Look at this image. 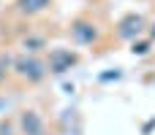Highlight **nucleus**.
<instances>
[{"instance_id":"20e7f679","label":"nucleus","mask_w":155,"mask_h":135,"mask_svg":"<svg viewBox=\"0 0 155 135\" xmlns=\"http://www.w3.org/2000/svg\"><path fill=\"white\" fill-rule=\"evenodd\" d=\"M5 73H8V60L3 57V51H0V81L5 78Z\"/></svg>"},{"instance_id":"f257e3e1","label":"nucleus","mask_w":155,"mask_h":135,"mask_svg":"<svg viewBox=\"0 0 155 135\" xmlns=\"http://www.w3.org/2000/svg\"><path fill=\"white\" fill-rule=\"evenodd\" d=\"M11 68H14L11 73H14L16 78L27 81V84H35V81H41V78L46 76V65H44L41 60H35V57H19Z\"/></svg>"},{"instance_id":"7ed1b4c3","label":"nucleus","mask_w":155,"mask_h":135,"mask_svg":"<svg viewBox=\"0 0 155 135\" xmlns=\"http://www.w3.org/2000/svg\"><path fill=\"white\" fill-rule=\"evenodd\" d=\"M49 3H52V0H19V3H16V8H19V11H25V14H35V11H44Z\"/></svg>"},{"instance_id":"f03ea898","label":"nucleus","mask_w":155,"mask_h":135,"mask_svg":"<svg viewBox=\"0 0 155 135\" xmlns=\"http://www.w3.org/2000/svg\"><path fill=\"white\" fill-rule=\"evenodd\" d=\"M19 135H46V122L35 108L19 111Z\"/></svg>"}]
</instances>
